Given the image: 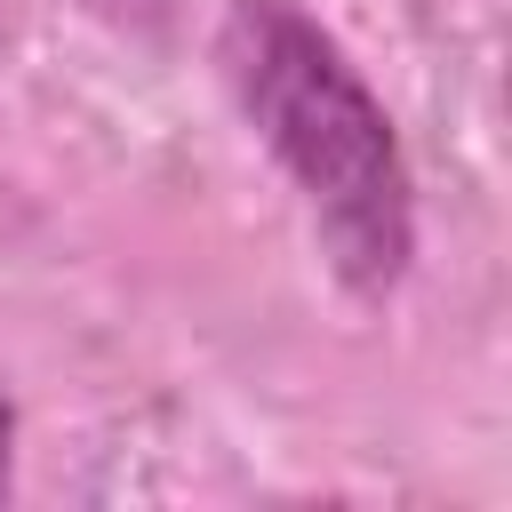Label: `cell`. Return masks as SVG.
I'll use <instances>...</instances> for the list:
<instances>
[{
	"label": "cell",
	"mask_w": 512,
	"mask_h": 512,
	"mask_svg": "<svg viewBox=\"0 0 512 512\" xmlns=\"http://www.w3.org/2000/svg\"><path fill=\"white\" fill-rule=\"evenodd\" d=\"M216 72L296 184L328 272L360 304H384L416 264V176L368 72L304 0H224Z\"/></svg>",
	"instance_id": "obj_1"
},
{
	"label": "cell",
	"mask_w": 512,
	"mask_h": 512,
	"mask_svg": "<svg viewBox=\"0 0 512 512\" xmlns=\"http://www.w3.org/2000/svg\"><path fill=\"white\" fill-rule=\"evenodd\" d=\"M8 472H16V400H8V376H0V496H8Z\"/></svg>",
	"instance_id": "obj_2"
}]
</instances>
